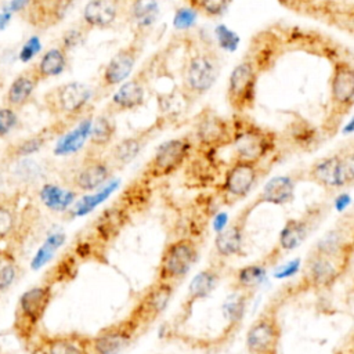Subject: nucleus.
Segmentation results:
<instances>
[{
    "label": "nucleus",
    "mask_w": 354,
    "mask_h": 354,
    "mask_svg": "<svg viewBox=\"0 0 354 354\" xmlns=\"http://www.w3.org/2000/svg\"><path fill=\"white\" fill-rule=\"evenodd\" d=\"M299 270H300V259H293L282 264L279 268H277L274 272V277L277 279H286L289 277H293Z\"/></svg>",
    "instance_id": "obj_48"
},
{
    "label": "nucleus",
    "mask_w": 354,
    "mask_h": 354,
    "mask_svg": "<svg viewBox=\"0 0 354 354\" xmlns=\"http://www.w3.org/2000/svg\"><path fill=\"white\" fill-rule=\"evenodd\" d=\"M72 1L73 0H33L21 14L32 26L48 29L65 17Z\"/></svg>",
    "instance_id": "obj_23"
},
{
    "label": "nucleus",
    "mask_w": 354,
    "mask_h": 354,
    "mask_svg": "<svg viewBox=\"0 0 354 354\" xmlns=\"http://www.w3.org/2000/svg\"><path fill=\"white\" fill-rule=\"evenodd\" d=\"M40 82L41 80L39 79L33 66L22 71L8 86L4 95V105L15 111L21 109L29 102Z\"/></svg>",
    "instance_id": "obj_26"
},
{
    "label": "nucleus",
    "mask_w": 354,
    "mask_h": 354,
    "mask_svg": "<svg viewBox=\"0 0 354 354\" xmlns=\"http://www.w3.org/2000/svg\"><path fill=\"white\" fill-rule=\"evenodd\" d=\"M0 86H1V80H0Z\"/></svg>",
    "instance_id": "obj_53"
},
{
    "label": "nucleus",
    "mask_w": 354,
    "mask_h": 354,
    "mask_svg": "<svg viewBox=\"0 0 354 354\" xmlns=\"http://www.w3.org/2000/svg\"><path fill=\"white\" fill-rule=\"evenodd\" d=\"M51 300L53 285L50 282L32 286L19 296L15 306L12 329L17 339L25 347H28L39 333L40 322L43 321Z\"/></svg>",
    "instance_id": "obj_4"
},
{
    "label": "nucleus",
    "mask_w": 354,
    "mask_h": 354,
    "mask_svg": "<svg viewBox=\"0 0 354 354\" xmlns=\"http://www.w3.org/2000/svg\"><path fill=\"white\" fill-rule=\"evenodd\" d=\"M144 50V36L134 35V39L129 41L126 46L120 47L111 59L104 65L100 79H98V91L102 94L109 93L119 84H122L126 79L130 77L133 69L141 57Z\"/></svg>",
    "instance_id": "obj_8"
},
{
    "label": "nucleus",
    "mask_w": 354,
    "mask_h": 354,
    "mask_svg": "<svg viewBox=\"0 0 354 354\" xmlns=\"http://www.w3.org/2000/svg\"><path fill=\"white\" fill-rule=\"evenodd\" d=\"M40 202L51 212H66L77 199V191L64 188L54 183H46L39 189Z\"/></svg>",
    "instance_id": "obj_31"
},
{
    "label": "nucleus",
    "mask_w": 354,
    "mask_h": 354,
    "mask_svg": "<svg viewBox=\"0 0 354 354\" xmlns=\"http://www.w3.org/2000/svg\"><path fill=\"white\" fill-rule=\"evenodd\" d=\"M216 36H217V40H218L220 46L223 48H227V50H234L239 43V37L236 36V33L232 32L231 29H228L225 25H218L217 26Z\"/></svg>",
    "instance_id": "obj_44"
},
{
    "label": "nucleus",
    "mask_w": 354,
    "mask_h": 354,
    "mask_svg": "<svg viewBox=\"0 0 354 354\" xmlns=\"http://www.w3.org/2000/svg\"><path fill=\"white\" fill-rule=\"evenodd\" d=\"M308 178L326 189L350 185L354 180L353 151H342L318 159L310 166Z\"/></svg>",
    "instance_id": "obj_9"
},
{
    "label": "nucleus",
    "mask_w": 354,
    "mask_h": 354,
    "mask_svg": "<svg viewBox=\"0 0 354 354\" xmlns=\"http://www.w3.org/2000/svg\"><path fill=\"white\" fill-rule=\"evenodd\" d=\"M123 18V0H88L83 7L80 25L88 32L105 30Z\"/></svg>",
    "instance_id": "obj_21"
},
{
    "label": "nucleus",
    "mask_w": 354,
    "mask_h": 354,
    "mask_svg": "<svg viewBox=\"0 0 354 354\" xmlns=\"http://www.w3.org/2000/svg\"><path fill=\"white\" fill-rule=\"evenodd\" d=\"M159 14L158 0H123V18L136 35H145Z\"/></svg>",
    "instance_id": "obj_24"
},
{
    "label": "nucleus",
    "mask_w": 354,
    "mask_h": 354,
    "mask_svg": "<svg viewBox=\"0 0 354 354\" xmlns=\"http://www.w3.org/2000/svg\"><path fill=\"white\" fill-rule=\"evenodd\" d=\"M354 104V69L351 62L339 61L333 66L330 79V122L339 120L351 111Z\"/></svg>",
    "instance_id": "obj_12"
},
{
    "label": "nucleus",
    "mask_w": 354,
    "mask_h": 354,
    "mask_svg": "<svg viewBox=\"0 0 354 354\" xmlns=\"http://www.w3.org/2000/svg\"><path fill=\"white\" fill-rule=\"evenodd\" d=\"M91 98L90 86L83 82H66L48 90L43 97V104L58 122L71 124L88 113Z\"/></svg>",
    "instance_id": "obj_5"
},
{
    "label": "nucleus",
    "mask_w": 354,
    "mask_h": 354,
    "mask_svg": "<svg viewBox=\"0 0 354 354\" xmlns=\"http://www.w3.org/2000/svg\"><path fill=\"white\" fill-rule=\"evenodd\" d=\"M11 18V12L10 11H4V12H0V30L8 24Z\"/></svg>",
    "instance_id": "obj_52"
},
{
    "label": "nucleus",
    "mask_w": 354,
    "mask_h": 354,
    "mask_svg": "<svg viewBox=\"0 0 354 354\" xmlns=\"http://www.w3.org/2000/svg\"><path fill=\"white\" fill-rule=\"evenodd\" d=\"M281 326L274 314H261L246 332V348L250 354H277Z\"/></svg>",
    "instance_id": "obj_16"
},
{
    "label": "nucleus",
    "mask_w": 354,
    "mask_h": 354,
    "mask_svg": "<svg viewBox=\"0 0 354 354\" xmlns=\"http://www.w3.org/2000/svg\"><path fill=\"white\" fill-rule=\"evenodd\" d=\"M87 33H88V30H87L84 26L79 25V28L71 29V30L65 32V35H64V37H62V41H61L59 44H61L66 51H69L71 48L76 47L80 41H83V39H84V36H86Z\"/></svg>",
    "instance_id": "obj_45"
},
{
    "label": "nucleus",
    "mask_w": 354,
    "mask_h": 354,
    "mask_svg": "<svg viewBox=\"0 0 354 354\" xmlns=\"http://www.w3.org/2000/svg\"><path fill=\"white\" fill-rule=\"evenodd\" d=\"M246 213L238 217L232 224L224 227L214 238V249L221 257H232L241 254L243 246V224Z\"/></svg>",
    "instance_id": "obj_30"
},
{
    "label": "nucleus",
    "mask_w": 354,
    "mask_h": 354,
    "mask_svg": "<svg viewBox=\"0 0 354 354\" xmlns=\"http://www.w3.org/2000/svg\"><path fill=\"white\" fill-rule=\"evenodd\" d=\"M248 292L241 290V293L231 296L223 307L225 318H228L232 324H236L242 319L245 310H246V303H248Z\"/></svg>",
    "instance_id": "obj_42"
},
{
    "label": "nucleus",
    "mask_w": 354,
    "mask_h": 354,
    "mask_svg": "<svg viewBox=\"0 0 354 354\" xmlns=\"http://www.w3.org/2000/svg\"><path fill=\"white\" fill-rule=\"evenodd\" d=\"M267 277V268L261 264H248L235 274V286L239 290L250 292L263 283Z\"/></svg>",
    "instance_id": "obj_39"
},
{
    "label": "nucleus",
    "mask_w": 354,
    "mask_h": 354,
    "mask_svg": "<svg viewBox=\"0 0 354 354\" xmlns=\"http://www.w3.org/2000/svg\"><path fill=\"white\" fill-rule=\"evenodd\" d=\"M310 232V224L306 218H289L282 227L278 238V246L283 252H290L299 248Z\"/></svg>",
    "instance_id": "obj_35"
},
{
    "label": "nucleus",
    "mask_w": 354,
    "mask_h": 354,
    "mask_svg": "<svg viewBox=\"0 0 354 354\" xmlns=\"http://www.w3.org/2000/svg\"><path fill=\"white\" fill-rule=\"evenodd\" d=\"M344 249H346L344 234L340 230L328 231L314 248V250L321 254L339 257V259H344Z\"/></svg>",
    "instance_id": "obj_40"
},
{
    "label": "nucleus",
    "mask_w": 354,
    "mask_h": 354,
    "mask_svg": "<svg viewBox=\"0 0 354 354\" xmlns=\"http://www.w3.org/2000/svg\"><path fill=\"white\" fill-rule=\"evenodd\" d=\"M228 224V216L227 213H218L214 216L213 218V228L216 232H220L224 227H227Z\"/></svg>",
    "instance_id": "obj_50"
},
{
    "label": "nucleus",
    "mask_w": 354,
    "mask_h": 354,
    "mask_svg": "<svg viewBox=\"0 0 354 354\" xmlns=\"http://www.w3.org/2000/svg\"><path fill=\"white\" fill-rule=\"evenodd\" d=\"M194 140L189 136L170 138L162 142L145 166L144 174L151 178H160L177 171L191 156Z\"/></svg>",
    "instance_id": "obj_10"
},
{
    "label": "nucleus",
    "mask_w": 354,
    "mask_h": 354,
    "mask_svg": "<svg viewBox=\"0 0 354 354\" xmlns=\"http://www.w3.org/2000/svg\"><path fill=\"white\" fill-rule=\"evenodd\" d=\"M41 48V41H40V37L39 36H32L29 37L25 44L22 46L21 51H19V59L22 62H28L30 61Z\"/></svg>",
    "instance_id": "obj_47"
},
{
    "label": "nucleus",
    "mask_w": 354,
    "mask_h": 354,
    "mask_svg": "<svg viewBox=\"0 0 354 354\" xmlns=\"http://www.w3.org/2000/svg\"><path fill=\"white\" fill-rule=\"evenodd\" d=\"M33 0H11L8 4V10L11 14L12 12H21L24 11Z\"/></svg>",
    "instance_id": "obj_49"
},
{
    "label": "nucleus",
    "mask_w": 354,
    "mask_h": 354,
    "mask_svg": "<svg viewBox=\"0 0 354 354\" xmlns=\"http://www.w3.org/2000/svg\"><path fill=\"white\" fill-rule=\"evenodd\" d=\"M93 119H94L93 115L87 113L82 119H79L77 124L73 129L61 134V137L58 138L54 147V155L68 156L79 152L84 147L86 141L88 140Z\"/></svg>",
    "instance_id": "obj_28"
},
{
    "label": "nucleus",
    "mask_w": 354,
    "mask_h": 354,
    "mask_svg": "<svg viewBox=\"0 0 354 354\" xmlns=\"http://www.w3.org/2000/svg\"><path fill=\"white\" fill-rule=\"evenodd\" d=\"M198 259V246L191 238H181L165 249L159 267H158V281L173 283L191 270Z\"/></svg>",
    "instance_id": "obj_11"
},
{
    "label": "nucleus",
    "mask_w": 354,
    "mask_h": 354,
    "mask_svg": "<svg viewBox=\"0 0 354 354\" xmlns=\"http://www.w3.org/2000/svg\"><path fill=\"white\" fill-rule=\"evenodd\" d=\"M340 260L344 259L321 254L313 250L304 267V278L308 285L317 289L329 288L340 275Z\"/></svg>",
    "instance_id": "obj_22"
},
{
    "label": "nucleus",
    "mask_w": 354,
    "mask_h": 354,
    "mask_svg": "<svg viewBox=\"0 0 354 354\" xmlns=\"http://www.w3.org/2000/svg\"><path fill=\"white\" fill-rule=\"evenodd\" d=\"M286 8L353 32L354 0H279Z\"/></svg>",
    "instance_id": "obj_7"
},
{
    "label": "nucleus",
    "mask_w": 354,
    "mask_h": 354,
    "mask_svg": "<svg viewBox=\"0 0 354 354\" xmlns=\"http://www.w3.org/2000/svg\"><path fill=\"white\" fill-rule=\"evenodd\" d=\"M112 176V166L98 153L86 156L72 177L73 189L77 192H93L102 187Z\"/></svg>",
    "instance_id": "obj_20"
},
{
    "label": "nucleus",
    "mask_w": 354,
    "mask_h": 354,
    "mask_svg": "<svg viewBox=\"0 0 354 354\" xmlns=\"http://www.w3.org/2000/svg\"><path fill=\"white\" fill-rule=\"evenodd\" d=\"M259 177V165L234 160L224 173L223 194L230 202L245 198L253 188Z\"/></svg>",
    "instance_id": "obj_18"
},
{
    "label": "nucleus",
    "mask_w": 354,
    "mask_h": 354,
    "mask_svg": "<svg viewBox=\"0 0 354 354\" xmlns=\"http://www.w3.org/2000/svg\"><path fill=\"white\" fill-rule=\"evenodd\" d=\"M66 235L64 232H53L50 234L44 242L39 246V249L35 252L32 260H30V268L33 271H39L43 268L50 260L54 257L57 250L65 243Z\"/></svg>",
    "instance_id": "obj_38"
},
{
    "label": "nucleus",
    "mask_w": 354,
    "mask_h": 354,
    "mask_svg": "<svg viewBox=\"0 0 354 354\" xmlns=\"http://www.w3.org/2000/svg\"><path fill=\"white\" fill-rule=\"evenodd\" d=\"M18 124V113L15 109L4 105L0 108V138L8 136Z\"/></svg>",
    "instance_id": "obj_43"
},
{
    "label": "nucleus",
    "mask_w": 354,
    "mask_h": 354,
    "mask_svg": "<svg viewBox=\"0 0 354 354\" xmlns=\"http://www.w3.org/2000/svg\"><path fill=\"white\" fill-rule=\"evenodd\" d=\"M234 160L259 165L277 147L275 133L259 126L245 115H235L231 119Z\"/></svg>",
    "instance_id": "obj_3"
},
{
    "label": "nucleus",
    "mask_w": 354,
    "mask_h": 354,
    "mask_svg": "<svg viewBox=\"0 0 354 354\" xmlns=\"http://www.w3.org/2000/svg\"><path fill=\"white\" fill-rule=\"evenodd\" d=\"M351 202V196L348 194H340L335 199V207L337 212H343Z\"/></svg>",
    "instance_id": "obj_51"
},
{
    "label": "nucleus",
    "mask_w": 354,
    "mask_h": 354,
    "mask_svg": "<svg viewBox=\"0 0 354 354\" xmlns=\"http://www.w3.org/2000/svg\"><path fill=\"white\" fill-rule=\"evenodd\" d=\"M30 354H91L90 337L77 333H37L26 347Z\"/></svg>",
    "instance_id": "obj_15"
},
{
    "label": "nucleus",
    "mask_w": 354,
    "mask_h": 354,
    "mask_svg": "<svg viewBox=\"0 0 354 354\" xmlns=\"http://www.w3.org/2000/svg\"><path fill=\"white\" fill-rule=\"evenodd\" d=\"M155 133V126L148 127L134 136H129L119 142H116L111 151H109V165L113 167H123L129 165L133 159L137 158V155L141 152V149L147 145L151 136Z\"/></svg>",
    "instance_id": "obj_27"
},
{
    "label": "nucleus",
    "mask_w": 354,
    "mask_h": 354,
    "mask_svg": "<svg viewBox=\"0 0 354 354\" xmlns=\"http://www.w3.org/2000/svg\"><path fill=\"white\" fill-rule=\"evenodd\" d=\"M147 93L148 73L147 69H141L133 77L126 79L122 84L118 86L104 112L113 116L116 113L136 111L145 104Z\"/></svg>",
    "instance_id": "obj_14"
},
{
    "label": "nucleus",
    "mask_w": 354,
    "mask_h": 354,
    "mask_svg": "<svg viewBox=\"0 0 354 354\" xmlns=\"http://www.w3.org/2000/svg\"><path fill=\"white\" fill-rule=\"evenodd\" d=\"M218 279V272L212 268H206L198 272L188 285V301L194 303L198 299L207 297L217 286Z\"/></svg>",
    "instance_id": "obj_36"
},
{
    "label": "nucleus",
    "mask_w": 354,
    "mask_h": 354,
    "mask_svg": "<svg viewBox=\"0 0 354 354\" xmlns=\"http://www.w3.org/2000/svg\"><path fill=\"white\" fill-rule=\"evenodd\" d=\"M194 138L207 151L230 145L232 138L231 120L224 119L210 108H205L195 119Z\"/></svg>",
    "instance_id": "obj_13"
},
{
    "label": "nucleus",
    "mask_w": 354,
    "mask_h": 354,
    "mask_svg": "<svg viewBox=\"0 0 354 354\" xmlns=\"http://www.w3.org/2000/svg\"><path fill=\"white\" fill-rule=\"evenodd\" d=\"M221 58L212 46L198 44L185 57L181 66V94L195 101L203 97L217 82Z\"/></svg>",
    "instance_id": "obj_2"
},
{
    "label": "nucleus",
    "mask_w": 354,
    "mask_h": 354,
    "mask_svg": "<svg viewBox=\"0 0 354 354\" xmlns=\"http://www.w3.org/2000/svg\"><path fill=\"white\" fill-rule=\"evenodd\" d=\"M68 53L61 44L47 50L33 65L40 80L61 75L68 65Z\"/></svg>",
    "instance_id": "obj_33"
},
{
    "label": "nucleus",
    "mask_w": 354,
    "mask_h": 354,
    "mask_svg": "<svg viewBox=\"0 0 354 354\" xmlns=\"http://www.w3.org/2000/svg\"><path fill=\"white\" fill-rule=\"evenodd\" d=\"M138 328L127 318L123 322L111 325L90 337L91 354H119L133 340Z\"/></svg>",
    "instance_id": "obj_19"
},
{
    "label": "nucleus",
    "mask_w": 354,
    "mask_h": 354,
    "mask_svg": "<svg viewBox=\"0 0 354 354\" xmlns=\"http://www.w3.org/2000/svg\"><path fill=\"white\" fill-rule=\"evenodd\" d=\"M33 214L35 207L19 194L0 196V245L21 246L33 224Z\"/></svg>",
    "instance_id": "obj_6"
},
{
    "label": "nucleus",
    "mask_w": 354,
    "mask_h": 354,
    "mask_svg": "<svg viewBox=\"0 0 354 354\" xmlns=\"http://www.w3.org/2000/svg\"><path fill=\"white\" fill-rule=\"evenodd\" d=\"M119 187V180H111L105 183L98 189L93 191V194H86L82 198L76 199L71 206V214L73 217H83L91 213L97 206L104 203Z\"/></svg>",
    "instance_id": "obj_34"
},
{
    "label": "nucleus",
    "mask_w": 354,
    "mask_h": 354,
    "mask_svg": "<svg viewBox=\"0 0 354 354\" xmlns=\"http://www.w3.org/2000/svg\"><path fill=\"white\" fill-rule=\"evenodd\" d=\"M19 264L15 249L0 245V293L7 290L18 277Z\"/></svg>",
    "instance_id": "obj_37"
},
{
    "label": "nucleus",
    "mask_w": 354,
    "mask_h": 354,
    "mask_svg": "<svg viewBox=\"0 0 354 354\" xmlns=\"http://www.w3.org/2000/svg\"><path fill=\"white\" fill-rule=\"evenodd\" d=\"M66 126H68L66 123L57 120L51 127H47V129L41 130L40 133L30 136L14 145H10L7 149V158L11 160H15V159H21V158H28V156L39 152L54 134L61 133Z\"/></svg>",
    "instance_id": "obj_29"
},
{
    "label": "nucleus",
    "mask_w": 354,
    "mask_h": 354,
    "mask_svg": "<svg viewBox=\"0 0 354 354\" xmlns=\"http://www.w3.org/2000/svg\"><path fill=\"white\" fill-rule=\"evenodd\" d=\"M171 295H173V283L158 281L141 297L136 308L131 311L129 319L138 329L144 325H149L166 308Z\"/></svg>",
    "instance_id": "obj_17"
},
{
    "label": "nucleus",
    "mask_w": 354,
    "mask_h": 354,
    "mask_svg": "<svg viewBox=\"0 0 354 354\" xmlns=\"http://www.w3.org/2000/svg\"><path fill=\"white\" fill-rule=\"evenodd\" d=\"M295 187H296V181L293 180L292 176H275L272 178H270L263 189L259 192L256 201H253L252 206H249L246 209V214L256 206L261 205V203H271V205H286L293 199L295 195Z\"/></svg>",
    "instance_id": "obj_25"
},
{
    "label": "nucleus",
    "mask_w": 354,
    "mask_h": 354,
    "mask_svg": "<svg viewBox=\"0 0 354 354\" xmlns=\"http://www.w3.org/2000/svg\"><path fill=\"white\" fill-rule=\"evenodd\" d=\"M116 136V123L112 115L101 113L100 116L93 119L90 136H88V145L90 152L97 153L100 149L108 148Z\"/></svg>",
    "instance_id": "obj_32"
},
{
    "label": "nucleus",
    "mask_w": 354,
    "mask_h": 354,
    "mask_svg": "<svg viewBox=\"0 0 354 354\" xmlns=\"http://www.w3.org/2000/svg\"><path fill=\"white\" fill-rule=\"evenodd\" d=\"M271 58L266 55V44L261 47H252L231 71L227 83V102L238 115H243L254 106L256 90L259 76L264 64Z\"/></svg>",
    "instance_id": "obj_1"
},
{
    "label": "nucleus",
    "mask_w": 354,
    "mask_h": 354,
    "mask_svg": "<svg viewBox=\"0 0 354 354\" xmlns=\"http://www.w3.org/2000/svg\"><path fill=\"white\" fill-rule=\"evenodd\" d=\"M232 0H187L188 7H191L198 14L214 18L224 14L230 7Z\"/></svg>",
    "instance_id": "obj_41"
},
{
    "label": "nucleus",
    "mask_w": 354,
    "mask_h": 354,
    "mask_svg": "<svg viewBox=\"0 0 354 354\" xmlns=\"http://www.w3.org/2000/svg\"><path fill=\"white\" fill-rule=\"evenodd\" d=\"M196 15H198V12L194 11L191 7L180 8L174 14V19H173L174 26L178 29H188L189 26L194 25Z\"/></svg>",
    "instance_id": "obj_46"
}]
</instances>
